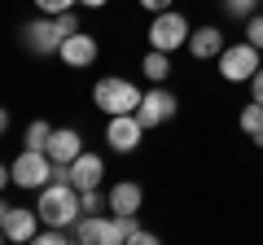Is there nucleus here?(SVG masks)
<instances>
[{
	"instance_id": "obj_14",
	"label": "nucleus",
	"mask_w": 263,
	"mask_h": 245,
	"mask_svg": "<svg viewBox=\"0 0 263 245\" xmlns=\"http://www.w3.org/2000/svg\"><path fill=\"white\" fill-rule=\"evenodd\" d=\"M35 232H40V215L13 206L9 219H5V241H35Z\"/></svg>"
},
{
	"instance_id": "obj_16",
	"label": "nucleus",
	"mask_w": 263,
	"mask_h": 245,
	"mask_svg": "<svg viewBox=\"0 0 263 245\" xmlns=\"http://www.w3.org/2000/svg\"><path fill=\"white\" fill-rule=\"evenodd\" d=\"M237 127H241L246 136H254V132L263 127V105H259V101H250L241 114H237Z\"/></svg>"
},
{
	"instance_id": "obj_11",
	"label": "nucleus",
	"mask_w": 263,
	"mask_h": 245,
	"mask_svg": "<svg viewBox=\"0 0 263 245\" xmlns=\"http://www.w3.org/2000/svg\"><path fill=\"white\" fill-rule=\"evenodd\" d=\"M101 179H105V158L101 153H79L75 162H70V184H75L79 193L84 189H101Z\"/></svg>"
},
{
	"instance_id": "obj_15",
	"label": "nucleus",
	"mask_w": 263,
	"mask_h": 245,
	"mask_svg": "<svg viewBox=\"0 0 263 245\" xmlns=\"http://www.w3.org/2000/svg\"><path fill=\"white\" fill-rule=\"evenodd\" d=\"M141 75L149 79V84H162V79L171 75V53H162V48H149V53L141 57Z\"/></svg>"
},
{
	"instance_id": "obj_6",
	"label": "nucleus",
	"mask_w": 263,
	"mask_h": 245,
	"mask_svg": "<svg viewBox=\"0 0 263 245\" xmlns=\"http://www.w3.org/2000/svg\"><path fill=\"white\" fill-rule=\"evenodd\" d=\"M176 110H180L176 92L162 88V84H149V88H145V96H141V105H136V118L145 122V132H154V127H162V122L176 118Z\"/></svg>"
},
{
	"instance_id": "obj_24",
	"label": "nucleus",
	"mask_w": 263,
	"mask_h": 245,
	"mask_svg": "<svg viewBox=\"0 0 263 245\" xmlns=\"http://www.w3.org/2000/svg\"><path fill=\"white\" fill-rule=\"evenodd\" d=\"M136 5H141V9H149V13H162V9H171L176 0H136Z\"/></svg>"
},
{
	"instance_id": "obj_3",
	"label": "nucleus",
	"mask_w": 263,
	"mask_h": 245,
	"mask_svg": "<svg viewBox=\"0 0 263 245\" xmlns=\"http://www.w3.org/2000/svg\"><path fill=\"white\" fill-rule=\"evenodd\" d=\"M263 48H254L250 39H237V44H224V53L215 57L219 62V75L228 79V84H250L254 79V70L263 66Z\"/></svg>"
},
{
	"instance_id": "obj_22",
	"label": "nucleus",
	"mask_w": 263,
	"mask_h": 245,
	"mask_svg": "<svg viewBox=\"0 0 263 245\" xmlns=\"http://www.w3.org/2000/svg\"><path fill=\"white\" fill-rule=\"evenodd\" d=\"M246 88H250V101H259V105H263V66L254 70V79H250Z\"/></svg>"
},
{
	"instance_id": "obj_27",
	"label": "nucleus",
	"mask_w": 263,
	"mask_h": 245,
	"mask_svg": "<svg viewBox=\"0 0 263 245\" xmlns=\"http://www.w3.org/2000/svg\"><path fill=\"white\" fill-rule=\"evenodd\" d=\"M9 179H13V175H9V167L0 162V193H5V184H9Z\"/></svg>"
},
{
	"instance_id": "obj_28",
	"label": "nucleus",
	"mask_w": 263,
	"mask_h": 245,
	"mask_svg": "<svg viewBox=\"0 0 263 245\" xmlns=\"http://www.w3.org/2000/svg\"><path fill=\"white\" fill-rule=\"evenodd\" d=\"M9 210H13L9 201H0V228H5V219H9Z\"/></svg>"
},
{
	"instance_id": "obj_21",
	"label": "nucleus",
	"mask_w": 263,
	"mask_h": 245,
	"mask_svg": "<svg viewBox=\"0 0 263 245\" xmlns=\"http://www.w3.org/2000/svg\"><path fill=\"white\" fill-rule=\"evenodd\" d=\"M246 39H250L254 48H263V13H250V18H246Z\"/></svg>"
},
{
	"instance_id": "obj_30",
	"label": "nucleus",
	"mask_w": 263,
	"mask_h": 245,
	"mask_svg": "<svg viewBox=\"0 0 263 245\" xmlns=\"http://www.w3.org/2000/svg\"><path fill=\"white\" fill-rule=\"evenodd\" d=\"M0 241H5V228H0Z\"/></svg>"
},
{
	"instance_id": "obj_7",
	"label": "nucleus",
	"mask_w": 263,
	"mask_h": 245,
	"mask_svg": "<svg viewBox=\"0 0 263 245\" xmlns=\"http://www.w3.org/2000/svg\"><path fill=\"white\" fill-rule=\"evenodd\" d=\"M22 39H27L31 53L48 57V53H57V48H62L66 27H62V18H48V13H40L35 22H27V27H22Z\"/></svg>"
},
{
	"instance_id": "obj_26",
	"label": "nucleus",
	"mask_w": 263,
	"mask_h": 245,
	"mask_svg": "<svg viewBox=\"0 0 263 245\" xmlns=\"http://www.w3.org/2000/svg\"><path fill=\"white\" fill-rule=\"evenodd\" d=\"M110 0H79V9H105Z\"/></svg>"
},
{
	"instance_id": "obj_29",
	"label": "nucleus",
	"mask_w": 263,
	"mask_h": 245,
	"mask_svg": "<svg viewBox=\"0 0 263 245\" xmlns=\"http://www.w3.org/2000/svg\"><path fill=\"white\" fill-rule=\"evenodd\" d=\"M250 140H254V149H263V127H259V132L250 136Z\"/></svg>"
},
{
	"instance_id": "obj_17",
	"label": "nucleus",
	"mask_w": 263,
	"mask_h": 245,
	"mask_svg": "<svg viewBox=\"0 0 263 245\" xmlns=\"http://www.w3.org/2000/svg\"><path fill=\"white\" fill-rule=\"evenodd\" d=\"M79 206H84V215H101V210H110V197L101 189H84L79 193Z\"/></svg>"
},
{
	"instance_id": "obj_19",
	"label": "nucleus",
	"mask_w": 263,
	"mask_h": 245,
	"mask_svg": "<svg viewBox=\"0 0 263 245\" xmlns=\"http://www.w3.org/2000/svg\"><path fill=\"white\" fill-rule=\"evenodd\" d=\"M224 9L233 13V18H250V13H259V0H224Z\"/></svg>"
},
{
	"instance_id": "obj_18",
	"label": "nucleus",
	"mask_w": 263,
	"mask_h": 245,
	"mask_svg": "<svg viewBox=\"0 0 263 245\" xmlns=\"http://www.w3.org/2000/svg\"><path fill=\"white\" fill-rule=\"evenodd\" d=\"M48 132H53V127H48L44 118H35V122H27V136H22V145H27V149H44V140H48Z\"/></svg>"
},
{
	"instance_id": "obj_12",
	"label": "nucleus",
	"mask_w": 263,
	"mask_h": 245,
	"mask_svg": "<svg viewBox=\"0 0 263 245\" xmlns=\"http://www.w3.org/2000/svg\"><path fill=\"white\" fill-rule=\"evenodd\" d=\"M184 48L197 57V62H215V57L224 53V31L211 27V22H206V27H193V31H189V44H184Z\"/></svg>"
},
{
	"instance_id": "obj_10",
	"label": "nucleus",
	"mask_w": 263,
	"mask_h": 245,
	"mask_svg": "<svg viewBox=\"0 0 263 245\" xmlns=\"http://www.w3.org/2000/svg\"><path fill=\"white\" fill-rule=\"evenodd\" d=\"M44 153H48L53 162H62V167H70V162L84 153V136H79L75 127H53L48 140H44Z\"/></svg>"
},
{
	"instance_id": "obj_20",
	"label": "nucleus",
	"mask_w": 263,
	"mask_h": 245,
	"mask_svg": "<svg viewBox=\"0 0 263 245\" xmlns=\"http://www.w3.org/2000/svg\"><path fill=\"white\" fill-rule=\"evenodd\" d=\"M79 0H35V9L40 13H48V18H57V13H66V9H75Z\"/></svg>"
},
{
	"instance_id": "obj_5",
	"label": "nucleus",
	"mask_w": 263,
	"mask_h": 245,
	"mask_svg": "<svg viewBox=\"0 0 263 245\" xmlns=\"http://www.w3.org/2000/svg\"><path fill=\"white\" fill-rule=\"evenodd\" d=\"M189 18L184 13H176V9H162V13H154L149 18V48H162V53H176V48H184L189 44Z\"/></svg>"
},
{
	"instance_id": "obj_23",
	"label": "nucleus",
	"mask_w": 263,
	"mask_h": 245,
	"mask_svg": "<svg viewBox=\"0 0 263 245\" xmlns=\"http://www.w3.org/2000/svg\"><path fill=\"white\" fill-rule=\"evenodd\" d=\"M127 241H132V245H154L158 236H154L149 228H132V236H127Z\"/></svg>"
},
{
	"instance_id": "obj_9",
	"label": "nucleus",
	"mask_w": 263,
	"mask_h": 245,
	"mask_svg": "<svg viewBox=\"0 0 263 245\" xmlns=\"http://www.w3.org/2000/svg\"><path fill=\"white\" fill-rule=\"evenodd\" d=\"M57 57H62L70 70H88L101 57V44H97V35L92 31H75V35H66L62 39V48H57Z\"/></svg>"
},
{
	"instance_id": "obj_1",
	"label": "nucleus",
	"mask_w": 263,
	"mask_h": 245,
	"mask_svg": "<svg viewBox=\"0 0 263 245\" xmlns=\"http://www.w3.org/2000/svg\"><path fill=\"white\" fill-rule=\"evenodd\" d=\"M35 215H40V223H48V228H70L79 215H84V206H79V189L70 184V179H48L44 189H40Z\"/></svg>"
},
{
	"instance_id": "obj_2",
	"label": "nucleus",
	"mask_w": 263,
	"mask_h": 245,
	"mask_svg": "<svg viewBox=\"0 0 263 245\" xmlns=\"http://www.w3.org/2000/svg\"><path fill=\"white\" fill-rule=\"evenodd\" d=\"M141 88L132 84V79H123V75H101L97 79V88H92V105L110 118V114H136V105H141Z\"/></svg>"
},
{
	"instance_id": "obj_25",
	"label": "nucleus",
	"mask_w": 263,
	"mask_h": 245,
	"mask_svg": "<svg viewBox=\"0 0 263 245\" xmlns=\"http://www.w3.org/2000/svg\"><path fill=\"white\" fill-rule=\"evenodd\" d=\"M9 132V105H0V136Z\"/></svg>"
},
{
	"instance_id": "obj_13",
	"label": "nucleus",
	"mask_w": 263,
	"mask_h": 245,
	"mask_svg": "<svg viewBox=\"0 0 263 245\" xmlns=\"http://www.w3.org/2000/svg\"><path fill=\"white\" fill-rule=\"evenodd\" d=\"M105 197H110V215H141V206H145V189L136 179H119Z\"/></svg>"
},
{
	"instance_id": "obj_8",
	"label": "nucleus",
	"mask_w": 263,
	"mask_h": 245,
	"mask_svg": "<svg viewBox=\"0 0 263 245\" xmlns=\"http://www.w3.org/2000/svg\"><path fill=\"white\" fill-rule=\"evenodd\" d=\"M141 140H145V122L136 114H110V122H105V145L114 153H136Z\"/></svg>"
},
{
	"instance_id": "obj_4",
	"label": "nucleus",
	"mask_w": 263,
	"mask_h": 245,
	"mask_svg": "<svg viewBox=\"0 0 263 245\" xmlns=\"http://www.w3.org/2000/svg\"><path fill=\"white\" fill-rule=\"evenodd\" d=\"M9 175H13V184H18V189L40 193V189L48 184V179H53V158H48L44 149H27V145H22V153L13 158Z\"/></svg>"
}]
</instances>
